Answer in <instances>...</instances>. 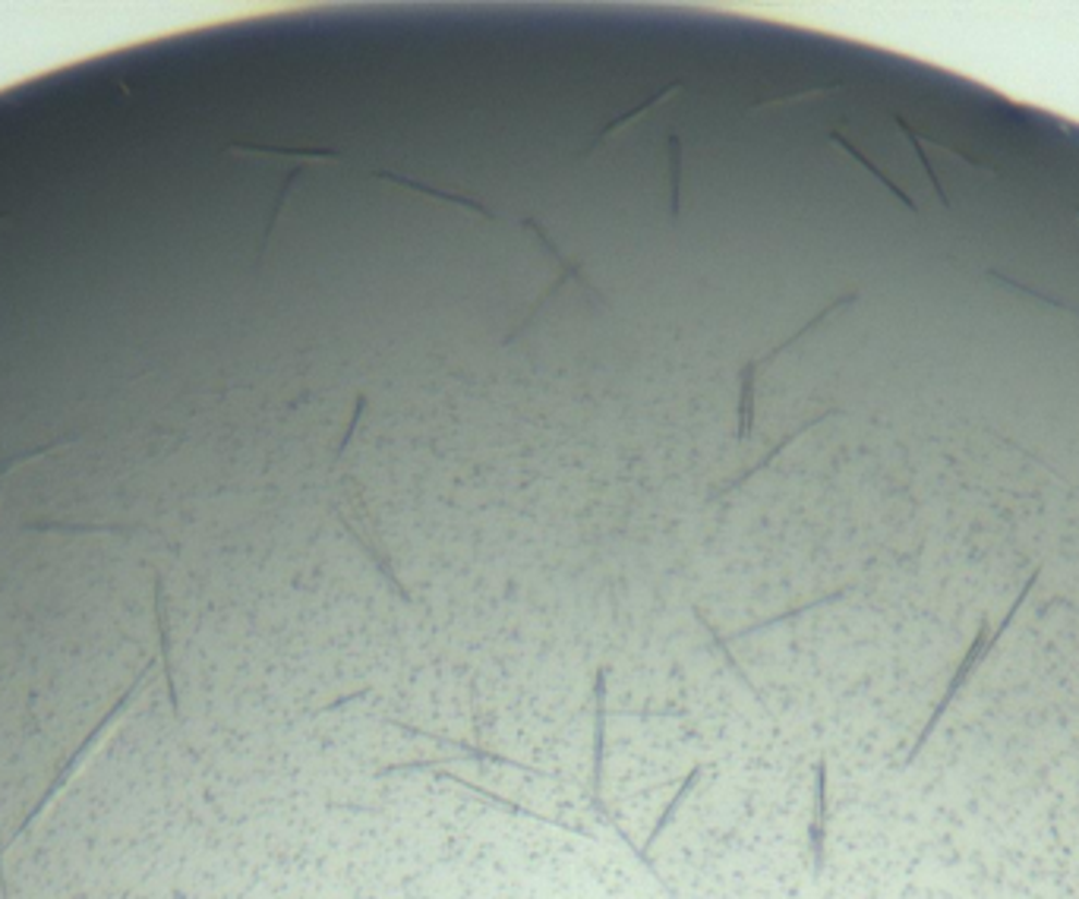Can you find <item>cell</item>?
<instances>
[{
  "mask_svg": "<svg viewBox=\"0 0 1079 899\" xmlns=\"http://www.w3.org/2000/svg\"><path fill=\"white\" fill-rule=\"evenodd\" d=\"M817 420H824V417H811L809 423H802V426H799V429H792V433H786V436H783V439H779L777 446H774V449L767 451V454H764V458H761V461H757V464H754V467H749V471H742V474H736V477H732V479H726V483H723V486H717V489H714V493H711V496H707V502H714V499H723V496H726V493H732V489H739V486H742V483H749V479L754 477V474H757V471H764V467H767V464H774V458H777L779 451L786 449V446H789V442H796V439H799V436H802V433H805V429H809L811 423H817Z\"/></svg>",
  "mask_w": 1079,
  "mask_h": 899,
  "instance_id": "obj_13",
  "label": "cell"
},
{
  "mask_svg": "<svg viewBox=\"0 0 1079 899\" xmlns=\"http://www.w3.org/2000/svg\"><path fill=\"white\" fill-rule=\"evenodd\" d=\"M149 669H151V663H149V666H146V669H140V676L133 679V685L126 689V694H123V697H120L118 704H114V707H111V710L105 714V719H101V722H98V726L92 729L89 736H86V742H83L80 749L73 751V757H70V761H66V764L60 767V774H58V777H54V782H51V786L45 789V795H41V799L35 802V809H32V814H29V817H26V821H23V827H20V834H29L32 827H35V824H38V821L45 817V811H48V809H51V805H54V802H58L60 792H63V789H66V786H70L73 779L80 777V770H83V767L89 764L92 754H95V751L101 749L105 742H108V736H111V729H118L120 719H123V717H126V714H130V707H133V701H136V691H140V685H143V679L149 676ZM20 834H16V837H20ZM16 837L10 839V842H16Z\"/></svg>",
  "mask_w": 1079,
  "mask_h": 899,
  "instance_id": "obj_1",
  "label": "cell"
},
{
  "mask_svg": "<svg viewBox=\"0 0 1079 899\" xmlns=\"http://www.w3.org/2000/svg\"><path fill=\"white\" fill-rule=\"evenodd\" d=\"M363 408H366V398H363V394H357V401H354V414H351V423H348V433L341 436V442H338V449H335V454H331V461H338V458L344 454V449H348V442H351V436H354V429H357Z\"/></svg>",
  "mask_w": 1079,
  "mask_h": 899,
  "instance_id": "obj_19",
  "label": "cell"
},
{
  "mask_svg": "<svg viewBox=\"0 0 1079 899\" xmlns=\"http://www.w3.org/2000/svg\"><path fill=\"white\" fill-rule=\"evenodd\" d=\"M73 446L70 439H60V442H45V446H35V449H26V451H16V454H10V458H3L0 461V486H3V479L7 477H13L16 471H23V467H29V464H35V461H41V458H51V454H60V451H66Z\"/></svg>",
  "mask_w": 1079,
  "mask_h": 899,
  "instance_id": "obj_16",
  "label": "cell"
},
{
  "mask_svg": "<svg viewBox=\"0 0 1079 899\" xmlns=\"http://www.w3.org/2000/svg\"><path fill=\"white\" fill-rule=\"evenodd\" d=\"M849 300H856V297H846V300H837V303H831L824 313H817L814 319H811L809 326H802V329L796 331L792 338H786V341H779L777 348L774 351H767V354H761V357H754V360H749L742 369H739V408H736V420H739V426H736V439L739 442H749L751 439V429H754V376H757V369L764 366V363H771V360L777 357V354H783L786 348H792L802 335H809L814 326H821L824 323V316H831L834 309H839V306H846Z\"/></svg>",
  "mask_w": 1079,
  "mask_h": 899,
  "instance_id": "obj_5",
  "label": "cell"
},
{
  "mask_svg": "<svg viewBox=\"0 0 1079 899\" xmlns=\"http://www.w3.org/2000/svg\"><path fill=\"white\" fill-rule=\"evenodd\" d=\"M701 777H704V764H694V767H691L689 774L682 777V782H679V789H676V795H672V799H669V802L663 805V811H659V814H657V821H654V827H651V834H647V839H644V846H641V852H644L647 859H651V849L657 846V839L663 837V834H666V827L672 824V817H676V814L682 811V805H686V802H689V799H691V792L698 789V782H701Z\"/></svg>",
  "mask_w": 1079,
  "mask_h": 899,
  "instance_id": "obj_10",
  "label": "cell"
},
{
  "mask_svg": "<svg viewBox=\"0 0 1079 899\" xmlns=\"http://www.w3.org/2000/svg\"><path fill=\"white\" fill-rule=\"evenodd\" d=\"M682 89H686V83H682V80H676V83H669V86H663V89H657V92H654V95H651V98H647V101H644V105H638V108H631L629 114H622V118L609 120V123H606V126L599 130L597 136H594V139H591V143L584 146V149L578 151L574 158L581 161V158H587V155H594V151H597L599 146H603V143H606V139L613 136V133H619V130H626L629 123H634V120H641V118H644V114H647V111H654V108H659L663 101H669V98H676V95H679V92H682Z\"/></svg>",
  "mask_w": 1079,
  "mask_h": 899,
  "instance_id": "obj_9",
  "label": "cell"
},
{
  "mask_svg": "<svg viewBox=\"0 0 1079 899\" xmlns=\"http://www.w3.org/2000/svg\"><path fill=\"white\" fill-rule=\"evenodd\" d=\"M827 830H831V777H827V761L817 757V764H814V805H811L809 821V859L814 884L824 877V868H827Z\"/></svg>",
  "mask_w": 1079,
  "mask_h": 899,
  "instance_id": "obj_6",
  "label": "cell"
},
{
  "mask_svg": "<svg viewBox=\"0 0 1079 899\" xmlns=\"http://www.w3.org/2000/svg\"><path fill=\"white\" fill-rule=\"evenodd\" d=\"M373 178L376 180H386V183H398V186H404V190H414V193H423V196H429V199H442V203H451V206H458V209H468V211H474L477 218H483V221H496V211L493 209H486V206H480L477 199H471V196H461V193H454V190H442V186H429V183H423V180H417V178H401V174H391V171H369Z\"/></svg>",
  "mask_w": 1079,
  "mask_h": 899,
  "instance_id": "obj_8",
  "label": "cell"
},
{
  "mask_svg": "<svg viewBox=\"0 0 1079 899\" xmlns=\"http://www.w3.org/2000/svg\"><path fill=\"white\" fill-rule=\"evenodd\" d=\"M436 779H442V782H451V786H458V789H464V792H471V795H477L480 802H486V805H496V809L506 811V814H511V817H528V821H537V824H549V827H556V830H562V834H571V837L591 839V842H594V834H587L584 827H578V824H569V821H559V817H549V814H540V811L524 809V805H518V802H511V799H506V795H499V792H493V789H483V786H477V782H471V779L454 777V774H446V770H436Z\"/></svg>",
  "mask_w": 1079,
  "mask_h": 899,
  "instance_id": "obj_7",
  "label": "cell"
},
{
  "mask_svg": "<svg viewBox=\"0 0 1079 899\" xmlns=\"http://www.w3.org/2000/svg\"><path fill=\"white\" fill-rule=\"evenodd\" d=\"M606 666H599L597 676H594V736H591V782H587V802H591V811H597L599 821L606 827L619 834L622 824L616 821V814L606 809V799H603V779H606Z\"/></svg>",
  "mask_w": 1079,
  "mask_h": 899,
  "instance_id": "obj_3",
  "label": "cell"
},
{
  "mask_svg": "<svg viewBox=\"0 0 1079 899\" xmlns=\"http://www.w3.org/2000/svg\"><path fill=\"white\" fill-rule=\"evenodd\" d=\"M231 155H269V158H284V161H348L354 165L344 151L338 149H284V146H253V143H238L231 146Z\"/></svg>",
  "mask_w": 1079,
  "mask_h": 899,
  "instance_id": "obj_12",
  "label": "cell"
},
{
  "mask_svg": "<svg viewBox=\"0 0 1079 899\" xmlns=\"http://www.w3.org/2000/svg\"><path fill=\"white\" fill-rule=\"evenodd\" d=\"M839 597H846V591H837V594H827V597H821V599H811V603H805V606H796V609H786V612H779V616H771V619H761V622H754V625H749V629L732 631V634H729L726 641H739V637H749V634H754V631L774 629V625H779V622H789V619H796V616H802V612H809V609H814V606H824V603H834V599H839Z\"/></svg>",
  "mask_w": 1079,
  "mask_h": 899,
  "instance_id": "obj_17",
  "label": "cell"
},
{
  "mask_svg": "<svg viewBox=\"0 0 1079 899\" xmlns=\"http://www.w3.org/2000/svg\"><path fill=\"white\" fill-rule=\"evenodd\" d=\"M300 174H303V165L291 168V174H284V178H281V183H278V196H275V206H271V211H269V224H266L263 240H259V256H263V253H266V246H269L271 234H275V228H278V218H281V209H284V203H288V196H291V186L298 183Z\"/></svg>",
  "mask_w": 1079,
  "mask_h": 899,
  "instance_id": "obj_18",
  "label": "cell"
},
{
  "mask_svg": "<svg viewBox=\"0 0 1079 899\" xmlns=\"http://www.w3.org/2000/svg\"><path fill=\"white\" fill-rule=\"evenodd\" d=\"M373 689H363V691H354V694H348V697H338V701H331V704H326L323 710H316L313 717H319V714H331V710H341V707H348V704H354V701H363L366 694H369Z\"/></svg>",
  "mask_w": 1079,
  "mask_h": 899,
  "instance_id": "obj_20",
  "label": "cell"
},
{
  "mask_svg": "<svg viewBox=\"0 0 1079 899\" xmlns=\"http://www.w3.org/2000/svg\"><path fill=\"white\" fill-rule=\"evenodd\" d=\"M155 619H158V641H161V666H165V685H168V701L174 717L180 714L178 704V682H174V659H171V629H168V606H165V584L161 578L155 581Z\"/></svg>",
  "mask_w": 1079,
  "mask_h": 899,
  "instance_id": "obj_11",
  "label": "cell"
},
{
  "mask_svg": "<svg viewBox=\"0 0 1079 899\" xmlns=\"http://www.w3.org/2000/svg\"><path fill=\"white\" fill-rule=\"evenodd\" d=\"M379 719H383L386 726H391V729H398V732L411 736V739H429V742H436V745H442V749L458 751V754H461V761H474V764H480V767H493V764H496V767L521 770V774H528V777L559 779L556 774H549V770H540V767H531V764H524V761L506 757V754L486 749V745H480V742H468V739H451V736H442V732H429V729H420V726H408V722H401V719H395V717H379Z\"/></svg>",
  "mask_w": 1079,
  "mask_h": 899,
  "instance_id": "obj_4",
  "label": "cell"
},
{
  "mask_svg": "<svg viewBox=\"0 0 1079 899\" xmlns=\"http://www.w3.org/2000/svg\"><path fill=\"white\" fill-rule=\"evenodd\" d=\"M691 612H694V619L701 622V629L707 631V637H711V647H714V651H719V657L726 659V666L732 669V676H736V679H739V682H742V685H745V689H749L751 694H754V701H757V704H764V697H761V691L754 689V682H751V676H749V672H745V666H742L739 659L732 657V651H729V641H726V637H723V634H719V631L714 629V625H711L707 619H704V612H701L698 606H694Z\"/></svg>",
  "mask_w": 1079,
  "mask_h": 899,
  "instance_id": "obj_14",
  "label": "cell"
},
{
  "mask_svg": "<svg viewBox=\"0 0 1079 899\" xmlns=\"http://www.w3.org/2000/svg\"><path fill=\"white\" fill-rule=\"evenodd\" d=\"M521 224H524V228H528V231L534 234V240H537V246H543V250H546V253H549V256L556 259V266H559V278H556V281H553V284H549V288H546V291H543V294H540V297L534 300L531 306H528V313H524V319H521V326H514V329H511L509 335L502 338V344H511V341H514V338H518L521 331L531 329V326L537 323V313H540V309H543V306H546L549 300L556 297V294H559V291L566 288V284H578V288H581V294H584V297L591 300V303H597V306H603V309H613V303H609V300L603 297V291H597V288H594V281H591L587 275H584V266H581V263H574V259H569V256H566V253H562V250L556 246V240H553V238H549V234H546V228L540 224L537 218H524Z\"/></svg>",
  "mask_w": 1079,
  "mask_h": 899,
  "instance_id": "obj_2",
  "label": "cell"
},
{
  "mask_svg": "<svg viewBox=\"0 0 1079 899\" xmlns=\"http://www.w3.org/2000/svg\"><path fill=\"white\" fill-rule=\"evenodd\" d=\"M666 171H669V215L679 221L682 211V139L672 133L666 136Z\"/></svg>",
  "mask_w": 1079,
  "mask_h": 899,
  "instance_id": "obj_15",
  "label": "cell"
}]
</instances>
